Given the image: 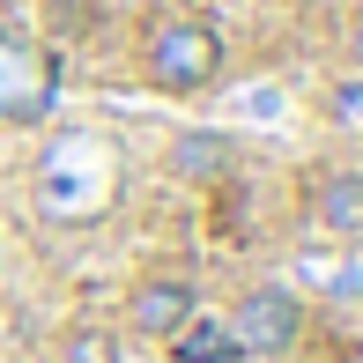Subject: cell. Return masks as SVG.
<instances>
[{
	"instance_id": "1",
	"label": "cell",
	"mask_w": 363,
	"mask_h": 363,
	"mask_svg": "<svg viewBox=\"0 0 363 363\" xmlns=\"http://www.w3.org/2000/svg\"><path fill=\"white\" fill-rule=\"evenodd\" d=\"M141 74L156 82V89H171V96L208 89V82L223 74V30L208 23V15H163V23L148 30V45H141Z\"/></svg>"
},
{
	"instance_id": "2",
	"label": "cell",
	"mask_w": 363,
	"mask_h": 363,
	"mask_svg": "<svg viewBox=\"0 0 363 363\" xmlns=\"http://www.w3.org/2000/svg\"><path fill=\"white\" fill-rule=\"evenodd\" d=\"M52 104H60L52 60H45L30 38L0 30V119L8 126H38V119H52Z\"/></svg>"
},
{
	"instance_id": "3",
	"label": "cell",
	"mask_w": 363,
	"mask_h": 363,
	"mask_svg": "<svg viewBox=\"0 0 363 363\" xmlns=\"http://www.w3.org/2000/svg\"><path fill=\"white\" fill-rule=\"evenodd\" d=\"M296 334H304V304H296L289 289H252L230 311L238 356H282V349H296Z\"/></svg>"
},
{
	"instance_id": "4",
	"label": "cell",
	"mask_w": 363,
	"mask_h": 363,
	"mask_svg": "<svg viewBox=\"0 0 363 363\" xmlns=\"http://www.w3.org/2000/svg\"><path fill=\"white\" fill-rule=\"evenodd\" d=\"M126 311H134V334H141V341H171L178 326L201 311V296H193L186 274H148V282L134 289V304H126Z\"/></svg>"
},
{
	"instance_id": "5",
	"label": "cell",
	"mask_w": 363,
	"mask_h": 363,
	"mask_svg": "<svg viewBox=\"0 0 363 363\" xmlns=\"http://www.w3.org/2000/svg\"><path fill=\"white\" fill-rule=\"evenodd\" d=\"M311 216L334 230V238H363V171H334V178H319V193H311Z\"/></svg>"
},
{
	"instance_id": "6",
	"label": "cell",
	"mask_w": 363,
	"mask_h": 363,
	"mask_svg": "<svg viewBox=\"0 0 363 363\" xmlns=\"http://www.w3.org/2000/svg\"><path fill=\"white\" fill-rule=\"evenodd\" d=\"M171 349H178V363H238V341H230V326L201 319V311H193V319L171 334Z\"/></svg>"
},
{
	"instance_id": "7",
	"label": "cell",
	"mask_w": 363,
	"mask_h": 363,
	"mask_svg": "<svg viewBox=\"0 0 363 363\" xmlns=\"http://www.w3.org/2000/svg\"><path fill=\"white\" fill-rule=\"evenodd\" d=\"M230 163H238V156H230L223 134H186V141L171 148V171H186V178H223Z\"/></svg>"
},
{
	"instance_id": "8",
	"label": "cell",
	"mask_w": 363,
	"mask_h": 363,
	"mask_svg": "<svg viewBox=\"0 0 363 363\" xmlns=\"http://www.w3.org/2000/svg\"><path fill=\"white\" fill-rule=\"evenodd\" d=\"M60 363H119V334H104V326H74V334L60 341Z\"/></svg>"
},
{
	"instance_id": "9",
	"label": "cell",
	"mask_w": 363,
	"mask_h": 363,
	"mask_svg": "<svg viewBox=\"0 0 363 363\" xmlns=\"http://www.w3.org/2000/svg\"><path fill=\"white\" fill-rule=\"evenodd\" d=\"M349 52H356V67H363V15H356V30H349Z\"/></svg>"
}]
</instances>
